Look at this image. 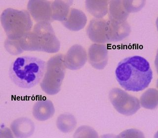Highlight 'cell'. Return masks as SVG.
Instances as JSON below:
<instances>
[{
    "label": "cell",
    "instance_id": "cell-1",
    "mask_svg": "<svg viewBox=\"0 0 158 138\" xmlns=\"http://www.w3.org/2000/svg\"><path fill=\"white\" fill-rule=\"evenodd\" d=\"M115 75L120 86L131 92H139L148 87L153 76L149 62L137 55L128 57L120 62Z\"/></svg>",
    "mask_w": 158,
    "mask_h": 138
},
{
    "label": "cell",
    "instance_id": "cell-2",
    "mask_svg": "<svg viewBox=\"0 0 158 138\" xmlns=\"http://www.w3.org/2000/svg\"><path fill=\"white\" fill-rule=\"evenodd\" d=\"M46 66V62L37 57H19L10 66L9 76L12 83L19 87L31 88L41 83Z\"/></svg>",
    "mask_w": 158,
    "mask_h": 138
},
{
    "label": "cell",
    "instance_id": "cell-3",
    "mask_svg": "<svg viewBox=\"0 0 158 138\" xmlns=\"http://www.w3.org/2000/svg\"><path fill=\"white\" fill-rule=\"evenodd\" d=\"M19 41L22 50L26 51L56 53L60 49V43L50 22L37 23Z\"/></svg>",
    "mask_w": 158,
    "mask_h": 138
},
{
    "label": "cell",
    "instance_id": "cell-4",
    "mask_svg": "<svg viewBox=\"0 0 158 138\" xmlns=\"http://www.w3.org/2000/svg\"><path fill=\"white\" fill-rule=\"evenodd\" d=\"M2 26L10 40H19L33 29V23L28 11L7 8L1 15Z\"/></svg>",
    "mask_w": 158,
    "mask_h": 138
},
{
    "label": "cell",
    "instance_id": "cell-5",
    "mask_svg": "<svg viewBox=\"0 0 158 138\" xmlns=\"http://www.w3.org/2000/svg\"><path fill=\"white\" fill-rule=\"evenodd\" d=\"M63 57L62 54H56L47 62L46 71L40 86L48 95H56L60 91L66 72Z\"/></svg>",
    "mask_w": 158,
    "mask_h": 138
},
{
    "label": "cell",
    "instance_id": "cell-6",
    "mask_svg": "<svg viewBox=\"0 0 158 138\" xmlns=\"http://www.w3.org/2000/svg\"><path fill=\"white\" fill-rule=\"evenodd\" d=\"M109 98L115 110L123 115L132 116L140 108V103L137 98L118 88L110 90Z\"/></svg>",
    "mask_w": 158,
    "mask_h": 138
},
{
    "label": "cell",
    "instance_id": "cell-7",
    "mask_svg": "<svg viewBox=\"0 0 158 138\" xmlns=\"http://www.w3.org/2000/svg\"><path fill=\"white\" fill-rule=\"evenodd\" d=\"M87 60L88 54L85 48L79 44L72 46L63 57L66 68L72 71L82 68Z\"/></svg>",
    "mask_w": 158,
    "mask_h": 138
},
{
    "label": "cell",
    "instance_id": "cell-8",
    "mask_svg": "<svg viewBox=\"0 0 158 138\" xmlns=\"http://www.w3.org/2000/svg\"><path fill=\"white\" fill-rule=\"evenodd\" d=\"M52 3L48 1L31 0L27 4V10L32 18L37 23L52 22Z\"/></svg>",
    "mask_w": 158,
    "mask_h": 138
},
{
    "label": "cell",
    "instance_id": "cell-9",
    "mask_svg": "<svg viewBox=\"0 0 158 138\" xmlns=\"http://www.w3.org/2000/svg\"><path fill=\"white\" fill-rule=\"evenodd\" d=\"M108 20L94 18L90 20L86 29L89 39L95 43H109L108 38Z\"/></svg>",
    "mask_w": 158,
    "mask_h": 138
},
{
    "label": "cell",
    "instance_id": "cell-10",
    "mask_svg": "<svg viewBox=\"0 0 158 138\" xmlns=\"http://www.w3.org/2000/svg\"><path fill=\"white\" fill-rule=\"evenodd\" d=\"M89 63L94 68L103 70L107 66L108 60V51L106 45L99 43L92 44L88 52Z\"/></svg>",
    "mask_w": 158,
    "mask_h": 138
},
{
    "label": "cell",
    "instance_id": "cell-11",
    "mask_svg": "<svg viewBox=\"0 0 158 138\" xmlns=\"http://www.w3.org/2000/svg\"><path fill=\"white\" fill-rule=\"evenodd\" d=\"M109 42H118L127 38L131 32V27L127 21L113 22L108 19Z\"/></svg>",
    "mask_w": 158,
    "mask_h": 138
},
{
    "label": "cell",
    "instance_id": "cell-12",
    "mask_svg": "<svg viewBox=\"0 0 158 138\" xmlns=\"http://www.w3.org/2000/svg\"><path fill=\"white\" fill-rule=\"evenodd\" d=\"M10 129L16 138H28L33 134L35 129L34 123L27 117H20L11 123Z\"/></svg>",
    "mask_w": 158,
    "mask_h": 138
},
{
    "label": "cell",
    "instance_id": "cell-13",
    "mask_svg": "<svg viewBox=\"0 0 158 138\" xmlns=\"http://www.w3.org/2000/svg\"><path fill=\"white\" fill-rule=\"evenodd\" d=\"M54 113V105L48 99H41L37 101L32 110L34 117L40 121L48 120L53 116Z\"/></svg>",
    "mask_w": 158,
    "mask_h": 138
},
{
    "label": "cell",
    "instance_id": "cell-14",
    "mask_svg": "<svg viewBox=\"0 0 158 138\" xmlns=\"http://www.w3.org/2000/svg\"><path fill=\"white\" fill-rule=\"evenodd\" d=\"M87 17L83 11L72 8L66 19L62 22L64 27L72 31H79L85 27Z\"/></svg>",
    "mask_w": 158,
    "mask_h": 138
},
{
    "label": "cell",
    "instance_id": "cell-15",
    "mask_svg": "<svg viewBox=\"0 0 158 138\" xmlns=\"http://www.w3.org/2000/svg\"><path fill=\"white\" fill-rule=\"evenodd\" d=\"M108 20L113 22L127 21L129 14L121 0H112L109 2Z\"/></svg>",
    "mask_w": 158,
    "mask_h": 138
},
{
    "label": "cell",
    "instance_id": "cell-16",
    "mask_svg": "<svg viewBox=\"0 0 158 138\" xmlns=\"http://www.w3.org/2000/svg\"><path fill=\"white\" fill-rule=\"evenodd\" d=\"M72 1L56 0L51 5L52 19V21L63 22L66 19L70 10Z\"/></svg>",
    "mask_w": 158,
    "mask_h": 138
},
{
    "label": "cell",
    "instance_id": "cell-17",
    "mask_svg": "<svg viewBox=\"0 0 158 138\" xmlns=\"http://www.w3.org/2000/svg\"><path fill=\"white\" fill-rule=\"evenodd\" d=\"M108 1L88 0L85 1L86 10L95 18H103L108 12Z\"/></svg>",
    "mask_w": 158,
    "mask_h": 138
},
{
    "label": "cell",
    "instance_id": "cell-18",
    "mask_svg": "<svg viewBox=\"0 0 158 138\" xmlns=\"http://www.w3.org/2000/svg\"><path fill=\"white\" fill-rule=\"evenodd\" d=\"M56 125L61 132L68 133L72 131L76 126V119L71 113H63L57 119Z\"/></svg>",
    "mask_w": 158,
    "mask_h": 138
},
{
    "label": "cell",
    "instance_id": "cell-19",
    "mask_svg": "<svg viewBox=\"0 0 158 138\" xmlns=\"http://www.w3.org/2000/svg\"><path fill=\"white\" fill-rule=\"evenodd\" d=\"M141 106L147 109H154L158 105V92L151 88L142 94L140 98Z\"/></svg>",
    "mask_w": 158,
    "mask_h": 138
},
{
    "label": "cell",
    "instance_id": "cell-20",
    "mask_svg": "<svg viewBox=\"0 0 158 138\" xmlns=\"http://www.w3.org/2000/svg\"><path fill=\"white\" fill-rule=\"evenodd\" d=\"M4 45L6 51L12 55H18L24 51L20 46L19 40H10L7 38Z\"/></svg>",
    "mask_w": 158,
    "mask_h": 138
},
{
    "label": "cell",
    "instance_id": "cell-21",
    "mask_svg": "<svg viewBox=\"0 0 158 138\" xmlns=\"http://www.w3.org/2000/svg\"><path fill=\"white\" fill-rule=\"evenodd\" d=\"M123 6L128 14L139 11L144 6L145 1H123Z\"/></svg>",
    "mask_w": 158,
    "mask_h": 138
},
{
    "label": "cell",
    "instance_id": "cell-22",
    "mask_svg": "<svg viewBox=\"0 0 158 138\" xmlns=\"http://www.w3.org/2000/svg\"><path fill=\"white\" fill-rule=\"evenodd\" d=\"M74 137H85V138H96L98 135L94 130L88 126H81L77 130L74 134Z\"/></svg>",
    "mask_w": 158,
    "mask_h": 138
}]
</instances>
